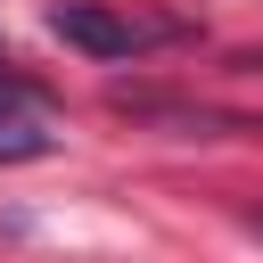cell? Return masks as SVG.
I'll return each instance as SVG.
<instances>
[{
    "label": "cell",
    "instance_id": "cell-1",
    "mask_svg": "<svg viewBox=\"0 0 263 263\" xmlns=\"http://www.w3.org/2000/svg\"><path fill=\"white\" fill-rule=\"evenodd\" d=\"M49 33H58L66 49L99 58V66H123V58L173 41L181 25H164V16H123V8H107V0H58V8H49Z\"/></svg>",
    "mask_w": 263,
    "mask_h": 263
},
{
    "label": "cell",
    "instance_id": "cell-2",
    "mask_svg": "<svg viewBox=\"0 0 263 263\" xmlns=\"http://www.w3.org/2000/svg\"><path fill=\"white\" fill-rule=\"evenodd\" d=\"M49 107L16 82V74H0V164H25V156H49Z\"/></svg>",
    "mask_w": 263,
    "mask_h": 263
}]
</instances>
